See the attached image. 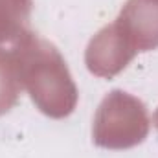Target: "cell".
I'll return each instance as SVG.
<instances>
[{
  "instance_id": "obj_1",
  "label": "cell",
  "mask_w": 158,
  "mask_h": 158,
  "mask_svg": "<svg viewBox=\"0 0 158 158\" xmlns=\"http://www.w3.org/2000/svg\"><path fill=\"white\" fill-rule=\"evenodd\" d=\"M155 125H156V129H158V110H156V114H155Z\"/></svg>"
}]
</instances>
